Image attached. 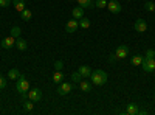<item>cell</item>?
Instances as JSON below:
<instances>
[{"label":"cell","mask_w":155,"mask_h":115,"mask_svg":"<svg viewBox=\"0 0 155 115\" xmlns=\"http://www.w3.org/2000/svg\"><path fill=\"white\" fill-rule=\"evenodd\" d=\"M90 79H92L93 86H104L107 83V73L101 69L92 70V75H90Z\"/></svg>","instance_id":"obj_1"},{"label":"cell","mask_w":155,"mask_h":115,"mask_svg":"<svg viewBox=\"0 0 155 115\" xmlns=\"http://www.w3.org/2000/svg\"><path fill=\"white\" fill-rule=\"evenodd\" d=\"M16 90H17L20 95H25V93L30 90V81L25 78L23 75L19 76V79H17V83H16Z\"/></svg>","instance_id":"obj_2"},{"label":"cell","mask_w":155,"mask_h":115,"mask_svg":"<svg viewBox=\"0 0 155 115\" xmlns=\"http://www.w3.org/2000/svg\"><path fill=\"white\" fill-rule=\"evenodd\" d=\"M129 47L127 45H120L118 48H116V52H115V55L110 58V61H118V59H124V58H127V55H129Z\"/></svg>","instance_id":"obj_3"},{"label":"cell","mask_w":155,"mask_h":115,"mask_svg":"<svg viewBox=\"0 0 155 115\" xmlns=\"http://www.w3.org/2000/svg\"><path fill=\"white\" fill-rule=\"evenodd\" d=\"M141 69L147 73H152L155 72V58H144L143 59V64H141Z\"/></svg>","instance_id":"obj_4"},{"label":"cell","mask_w":155,"mask_h":115,"mask_svg":"<svg viewBox=\"0 0 155 115\" xmlns=\"http://www.w3.org/2000/svg\"><path fill=\"white\" fill-rule=\"evenodd\" d=\"M73 90V84L71 83H65V81H62L61 84H59V87H58V95H61V96H64V95H68L70 92Z\"/></svg>","instance_id":"obj_5"},{"label":"cell","mask_w":155,"mask_h":115,"mask_svg":"<svg viewBox=\"0 0 155 115\" xmlns=\"http://www.w3.org/2000/svg\"><path fill=\"white\" fill-rule=\"evenodd\" d=\"M27 96H28V100H31V101H34V103H37V101L42 100V92H41V89L34 87V89H30V90H28Z\"/></svg>","instance_id":"obj_6"},{"label":"cell","mask_w":155,"mask_h":115,"mask_svg":"<svg viewBox=\"0 0 155 115\" xmlns=\"http://www.w3.org/2000/svg\"><path fill=\"white\" fill-rule=\"evenodd\" d=\"M78 28H79V20L78 19H70L68 22H67V25H65V31L68 33V34H71V33H74V31H78Z\"/></svg>","instance_id":"obj_7"},{"label":"cell","mask_w":155,"mask_h":115,"mask_svg":"<svg viewBox=\"0 0 155 115\" xmlns=\"http://www.w3.org/2000/svg\"><path fill=\"white\" fill-rule=\"evenodd\" d=\"M107 9L110 12H113V14H118V12H121V3L118 0H110L107 3Z\"/></svg>","instance_id":"obj_8"},{"label":"cell","mask_w":155,"mask_h":115,"mask_svg":"<svg viewBox=\"0 0 155 115\" xmlns=\"http://www.w3.org/2000/svg\"><path fill=\"white\" fill-rule=\"evenodd\" d=\"M135 30L138 31V33H144L146 30H147V23H146V20L144 19H141V17H138L137 20H135Z\"/></svg>","instance_id":"obj_9"},{"label":"cell","mask_w":155,"mask_h":115,"mask_svg":"<svg viewBox=\"0 0 155 115\" xmlns=\"http://www.w3.org/2000/svg\"><path fill=\"white\" fill-rule=\"evenodd\" d=\"M0 45H2L5 50H9V48H12L16 45V37H12V36H8V37H5V39L0 42Z\"/></svg>","instance_id":"obj_10"},{"label":"cell","mask_w":155,"mask_h":115,"mask_svg":"<svg viewBox=\"0 0 155 115\" xmlns=\"http://www.w3.org/2000/svg\"><path fill=\"white\" fill-rule=\"evenodd\" d=\"M140 112H141V110H140L138 104H135V103L127 104V107H126V113H127V115H138Z\"/></svg>","instance_id":"obj_11"},{"label":"cell","mask_w":155,"mask_h":115,"mask_svg":"<svg viewBox=\"0 0 155 115\" xmlns=\"http://www.w3.org/2000/svg\"><path fill=\"white\" fill-rule=\"evenodd\" d=\"M76 2H78V5H79L81 8H84V9L95 8V0H76Z\"/></svg>","instance_id":"obj_12"},{"label":"cell","mask_w":155,"mask_h":115,"mask_svg":"<svg viewBox=\"0 0 155 115\" xmlns=\"http://www.w3.org/2000/svg\"><path fill=\"white\" fill-rule=\"evenodd\" d=\"M78 72L81 73V76L84 79L90 78V75H92V69H90L88 66H81V67H78Z\"/></svg>","instance_id":"obj_13"},{"label":"cell","mask_w":155,"mask_h":115,"mask_svg":"<svg viewBox=\"0 0 155 115\" xmlns=\"http://www.w3.org/2000/svg\"><path fill=\"white\" fill-rule=\"evenodd\" d=\"M16 47L20 50V52H25V50L28 48V42L25 41V39H22V37L19 36V37H16Z\"/></svg>","instance_id":"obj_14"},{"label":"cell","mask_w":155,"mask_h":115,"mask_svg":"<svg viewBox=\"0 0 155 115\" xmlns=\"http://www.w3.org/2000/svg\"><path fill=\"white\" fill-rule=\"evenodd\" d=\"M92 81H87V79H81L79 83V87H81V90L82 92H92Z\"/></svg>","instance_id":"obj_15"},{"label":"cell","mask_w":155,"mask_h":115,"mask_svg":"<svg viewBox=\"0 0 155 115\" xmlns=\"http://www.w3.org/2000/svg\"><path fill=\"white\" fill-rule=\"evenodd\" d=\"M25 5H27V3H25V0H12V6L16 8L17 12H22L25 8H27Z\"/></svg>","instance_id":"obj_16"},{"label":"cell","mask_w":155,"mask_h":115,"mask_svg":"<svg viewBox=\"0 0 155 115\" xmlns=\"http://www.w3.org/2000/svg\"><path fill=\"white\" fill-rule=\"evenodd\" d=\"M71 16H73L74 19L79 20L81 17H84V8H81V6H76V8H73V9H71Z\"/></svg>","instance_id":"obj_17"},{"label":"cell","mask_w":155,"mask_h":115,"mask_svg":"<svg viewBox=\"0 0 155 115\" xmlns=\"http://www.w3.org/2000/svg\"><path fill=\"white\" fill-rule=\"evenodd\" d=\"M64 79H65V76H64V73H62L61 70H56V72L53 73V83H56V84H61Z\"/></svg>","instance_id":"obj_18"},{"label":"cell","mask_w":155,"mask_h":115,"mask_svg":"<svg viewBox=\"0 0 155 115\" xmlns=\"http://www.w3.org/2000/svg\"><path fill=\"white\" fill-rule=\"evenodd\" d=\"M31 17H33V12H31L28 8H25V9L20 12V19H22L23 22H28V20H31Z\"/></svg>","instance_id":"obj_19"},{"label":"cell","mask_w":155,"mask_h":115,"mask_svg":"<svg viewBox=\"0 0 155 115\" xmlns=\"http://www.w3.org/2000/svg\"><path fill=\"white\" fill-rule=\"evenodd\" d=\"M20 75H22V73H20V72H19L17 69H11V70L8 72V78H9V79H14V81H16V79H19V76H20Z\"/></svg>","instance_id":"obj_20"},{"label":"cell","mask_w":155,"mask_h":115,"mask_svg":"<svg viewBox=\"0 0 155 115\" xmlns=\"http://www.w3.org/2000/svg\"><path fill=\"white\" fill-rule=\"evenodd\" d=\"M79 28H82V30L90 28V19H87V17H81V19H79Z\"/></svg>","instance_id":"obj_21"},{"label":"cell","mask_w":155,"mask_h":115,"mask_svg":"<svg viewBox=\"0 0 155 115\" xmlns=\"http://www.w3.org/2000/svg\"><path fill=\"white\" fill-rule=\"evenodd\" d=\"M143 59H144V56H140V55L134 56V58H132V66H135V67H141V64H143Z\"/></svg>","instance_id":"obj_22"},{"label":"cell","mask_w":155,"mask_h":115,"mask_svg":"<svg viewBox=\"0 0 155 115\" xmlns=\"http://www.w3.org/2000/svg\"><path fill=\"white\" fill-rule=\"evenodd\" d=\"M34 109V101H31V100H27L23 103V110L25 112H31Z\"/></svg>","instance_id":"obj_23"},{"label":"cell","mask_w":155,"mask_h":115,"mask_svg":"<svg viewBox=\"0 0 155 115\" xmlns=\"http://www.w3.org/2000/svg\"><path fill=\"white\" fill-rule=\"evenodd\" d=\"M20 34H22V28L17 27V25H14V27L11 28V36H12V37H19Z\"/></svg>","instance_id":"obj_24"},{"label":"cell","mask_w":155,"mask_h":115,"mask_svg":"<svg viewBox=\"0 0 155 115\" xmlns=\"http://www.w3.org/2000/svg\"><path fill=\"white\" fill-rule=\"evenodd\" d=\"M144 9L149 11V12H155V3L153 2H144Z\"/></svg>","instance_id":"obj_25"},{"label":"cell","mask_w":155,"mask_h":115,"mask_svg":"<svg viewBox=\"0 0 155 115\" xmlns=\"http://www.w3.org/2000/svg\"><path fill=\"white\" fill-rule=\"evenodd\" d=\"M107 0H96L95 2V8H99V9H102V8H107Z\"/></svg>","instance_id":"obj_26"},{"label":"cell","mask_w":155,"mask_h":115,"mask_svg":"<svg viewBox=\"0 0 155 115\" xmlns=\"http://www.w3.org/2000/svg\"><path fill=\"white\" fill-rule=\"evenodd\" d=\"M71 79L78 84V83H81V79H84V78L81 76V73H79V72H73V73H71Z\"/></svg>","instance_id":"obj_27"},{"label":"cell","mask_w":155,"mask_h":115,"mask_svg":"<svg viewBox=\"0 0 155 115\" xmlns=\"http://www.w3.org/2000/svg\"><path fill=\"white\" fill-rule=\"evenodd\" d=\"M12 2L11 0H0V8H8Z\"/></svg>","instance_id":"obj_28"},{"label":"cell","mask_w":155,"mask_h":115,"mask_svg":"<svg viewBox=\"0 0 155 115\" xmlns=\"http://www.w3.org/2000/svg\"><path fill=\"white\" fill-rule=\"evenodd\" d=\"M144 58H155V50H147L146 52V55H144Z\"/></svg>","instance_id":"obj_29"},{"label":"cell","mask_w":155,"mask_h":115,"mask_svg":"<svg viewBox=\"0 0 155 115\" xmlns=\"http://www.w3.org/2000/svg\"><path fill=\"white\" fill-rule=\"evenodd\" d=\"M62 67H64V62L62 61H56L54 62V69L56 70H62Z\"/></svg>","instance_id":"obj_30"},{"label":"cell","mask_w":155,"mask_h":115,"mask_svg":"<svg viewBox=\"0 0 155 115\" xmlns=\"http://www.w3.org/2000/svg\"><path fill=\"white\" fill-rule=\"evenodd\" d=\"M5 87H6V79L0 75V89H5Z\"/></svg>","instance_id":"obj_31"},{"label":"cell","mask_w":155,"mask_h":115,"mask_svg":"<svg viewBox=\"0 0 155 115\" xmlns=\"http://www.w3.org/2000/svg\"><path fill=\"white\" fill-rule=\"evenodd\" d=\"M71 2H76V0H71Z\"/></svg>","instance_id":"obj_32"}]
</instances>
